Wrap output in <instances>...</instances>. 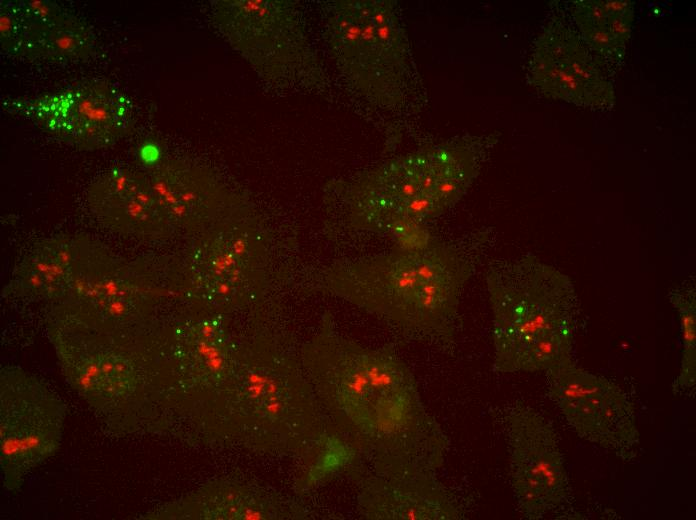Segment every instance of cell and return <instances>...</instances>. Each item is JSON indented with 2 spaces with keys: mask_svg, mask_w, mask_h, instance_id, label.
I'll use <instances>...</instances> for the list:
<instances>
[{
  "mask_svg": "<svg viewBox=\"0 0 696 520\" xmlns=\"http://www.w3.org/2000/svg\"><path fill=\"white\" fill-rule=\"evenodd\" d=\"M358 509L373 520H460L465 510L437 474L382 476L373 472L358 481Z\"/></svg>",
  "mask_w": 696,
  "mask_h": 520,
  "instance_id": "cell-15",
  "label": "cell"
},
{
  "mask_svg": "<svg viewBox=\"0 0 696 520\" xmlns=\"http://www.w3.org/2000/svg\"><path fill=\"white\" fill-rule=\"evenodd\" d=\"M527 77L548 98L599 110L615 104L612 83L580 35L557 16L546 23L534 42Z\"/></svg>",
  "mask_w": 696,
  "mask_h": 520,
  "instance_id": "cell-12",
  "label": "cell"
},
{
  "mask_svg": "<svg viewBox=\"0 0 696 520\" xmlns=\"http://www.w3.org/2000/svg\"><path fill=\"white\" fill-rule=\"evenodd\" d=\"M668 297L679 315L683 343L681 367L672 389L674 394H686L695 389L696 383L695 282L685 281L672 289Z\"/></svg>",
  "mask_w": 696,
  "mask_h": 520,
  "instance_id": "cell-23",
  "label": "cell"
},
{
  "mask_svg": "<svg viewBox=\"0 0 696 520\" xmlns=\"http://www.w3.org/2000/svg\"><path fill=\"white\" fill-rule=\"evenodd\" d=\"M300 360L330 423L366 458L370 472L437 474L449 439L394 344L362 345L341 334L327 312L301 347Z\"/></svg>",
  "mask_w": 696,
  "mask_h": 520,
  "instance_id": "cell-1",
  "label": "cell"
},
{
  "mask_svg": "<svg viewBox=\"0 0 696 520\" xmlns=\"http://www.w3.org/2000/svg\"><path fill=\"white\" fill-rule=\"evenodd\" d=\"M173 516L194 519H272L285 516L281 501L256 486L219 482L180 501Z\"/></svg>",
  "mask_w": 696,
  "mask_h": 520,
  "instance_id": "cell-19",
  "label": "cell"
},
{
  "mask_svg": "<svg viewBox=\"0 0 696 520\" xmlns=\"http://www.w3.org/2000/svg\"><path fill=\"white\" fill-rule=\"evenodd\" d=\"M571 14L581 39L599 58L617 65L623 61L634 20L630 0H576Z\"/></svg>",
  "mask_w": 696,
  "mask_h": 520,
  "instance_id": "cell-20",
  "label": "cell"
},
{
  "mask_svg": "<svg viewBox=\"0 0 696 520\" xmlns=\"http://www.w3.org/2000/svg\"><path fill=\"white\" fill-rule=\"evenodd\" d=\"M17 3L24 17L39 32L51 27L70 12L64 6L49 0H21Z\"/></svg>",
  "mask_w": 696,
  "mask_h": 520,
  "instance_id": "cell-25",
  "label": "cell"
},
{
  "mask_svg": "<svg viewBox=\"0 0 696 520\" xmlns=\"http://www.w3.org/2000/svg\"><path fill=\"white\" fill-rule=\"evenodd\" d=\"M81 242L57 234L35 241L18 261L5 286V297L53 299L69 293L76 277Z\"/></svg>",
  "mask_w": 696,
  "mask_h": 520,
  "instance_id": "cell-16",
  "label": "cell"
},
{
  "mask_svg": "<svg viewBox=\"0 0 696 520\" xmlns=\"http://www.w3.org/2000/svg\"><path fill=\"white\" fill-rule=\"evenodd\" d=\"M63 371L74 388L101 400H112L136 385L132 362L114 350L63 337L55 339Z\"/></svg>",
  "mask_w": 696,
  "mask_h": 520,
  "instance_id": "cell-17",
  "label": "cell"
},
{
  "mask_svg": "<svg viewBox=\"0 0 696 520\" xmlns=\"http://www.w3.org/2000/svg\"><path fill=\"white\" fill-rule=\"evenodd\" d=\"M86 203L110 231L140 241H160L174 232L147 173L127 166L106 169L90 183Z\"/></svg>",
  "mask_w": 696,
  "mask_h": 520,
  "instance_id": "cell-13",
  "label": "cell"
},
{
  "mask_svg": "<svg viewBox=\"0 0 696 520\" xmlns=\"http://www.w3.org/2000/svg\"><path fill=\"white\" fill-rule=\"evenodd\" d=\"M493 368L537 372L572 358L576 292L568 275L532 253L491 260Z\"/></svg>",
  "mask_w": 696,
  "mask_h": 520,
  "instance_id": "cell-4",
  "label": "cell"
},
{
  "mask_svg": "<svg viewBox=\"0 0 696 520\" xmlns=\"http://www.w3.org/2000/svg\"><path fill=\"white\" fill-rule=\"evenodd\" d=\"M323 14L327 46L350 88L385 111L409 107L419 88L397 4L390 0L330 1Z\"/></svg>",
  "mask_w": 696,
  "mask_h": 520,
  "instance_id": "cell-5",
  "label": "cell"
},
{
  "mask_svg": "<svg viewBox=\"0 0 696 520\" xmlns=\"http://www.w3.org/2000/svg\"><path fill=\"white\" fill-rule=\"evenodd\" d=\"M4 109L84 150L114 145L131 131L135 122L131 99L103 80L86 81L37 97L5 100Z\"/></svg>",
  "mask_w": 696,
  "mask_h": 520,
  "instance_id": "cell-9",
  "label": "cell"
},
{
  "mask_svg": "<svg viewBox=\"0 0 696 520\" xmlns=\"http://www.w3.org/2000/svg\"><path fill=\"white\" fill-rule=\"evenodd\" d=\"M97 51L91 26L73 12L41 32L36 61L70 64L89 60Z\"/></svg>",
  "mask_w": 696,
  "mask_h": 520,
  "instance_id": "cell-22",
  "label": "cell"
},
{
  "mask_svg": "<svg viewBox=\"0 0 696 520\" xmlns=\"http://www.w3.org/2000/svg\"><path fill=\"white\" fill-rule=\"evenodd\" d=\"M66 405L39 376L16 365L0 370L2 482L17 492L27 475L61 445Z\"/></svg>",
  "mask_w": 696,
  "mask_h": 520,
  "instance_id": "cell-8",
  "label": "cell"
},
{
  "mask_svg": "<svg viewBox=\"0 0 696 520\" xmlns=\"http://www.w3.org/2000/svg\"><path fill=\"white\" fill-rule=\"evenodd\" d=\"M237 349L218 317L200 319L182 329L177 338V358L189 375L206 381L230 377Z\"/></svg>",
  "mask_w": 696,
  "mask_h": 520,
  "instance_id": "cell-21",
  "label": "cell"
},
{
  "mask_svg": "<svg viewBox=\"0 0 696 520\" xmlns=\"http://www.w3.org/2000/svg\"><path fill=\"white\" fill-rule=\"evenodd\" d=\"M502 423L518 510L526 519H542L563 506L570 495L557 434L540 412L522 401L504 408Z\"/></svg>",
  "mask_w": 696,
  "mask_h": 520,
  "instance_id": "cell-11",
  "label": "cell"
},
{
  "mask_svg": "<svg viewBox=\"0 0 696 520\" xmlns=\"http://www.w3.org/2000/svg\"><path fill=\"white\" fill-rule=\"evenodd\" d=\"M545 372L549 398L579 437L623 460L636 456L635 409L616 383L577 366L572 358Z\"/></svg>",
  "mask_w": 696,
  "mask_h": 520,
  "instance_id": "cell-10",
  "label": "cell"
},
{
  "mask_svg": "<svg viewBox=\"0 0 696 520\" xmlns=\"http://www.w3.org/2000/svg\"><path fill=\"white\" fill-rule=\"evenodd\" d=\"M134 269L99 254L96 259L84 257L80 261L69 293L99 317L118 320L126 318L137 307L144 294V284Z\"/></svg>",
  "mask_w": 696,
  "mask_h": 520,
  "instance_id": "cell-18",
  "label": "cell"
},
{
  "mask_svg": "<svg viewBox=\"0 0 696 520\" xmlns=\"http://www.w3.org/2000/svg\"><path fill=\"white\" fill-rule=\"evenodd\" d=\"M479 230L455 239L432 236L422 247L336 260L316 269V290L375 316L398 343L456 348L463 291L490 246Z\"/></svg>",
  "mask_w": 696,
  "mask_h": 520,
  "instance_id": "cell-2",
  "label": "cell"
},
{
  "mask_svg": "<svg viewBox=\"0 0 696 520\" xmlns=\"http://www.w3.org/2000/svg\"><path fill=\"white\" fill-rule=\"evenodd\" d=\"M490 146V139L462 136L399 155L336 182L330 204L353 235L390 237L405 226H425L465 195Z\"/></svg>",
  "mask_w": 696,
  "mask_h": 520,
  "instance_id": "cell-3",
  "label": "cell"
},
{
  "mask_svg": "<svg viewBox=\"0 0 696 520\" xmlns=\"http://www.w3.org/2000/svg\"><path fill=\"white\" fill-rule=\"evenodd\" d=\"M270 244L261 219L235 208L201 233L192 250L189 272L195 290L223 310L254 303L268 284Z\"/></svg>",
  "mask_w": 696,
  "mask_h": 520,
  "instance_id": "cell-7",
  "label": "cell"
},
{
  "mask_svg": "<svg viewBox=\"0 0 696 520\" xmlns=\"http://www.w3.org/2000/svg\"><path fill=\"white\" fill-rule=\"evenodd\" d=\"M147 175L175 231L200 235L235 209L223 181L201 164L160 159Z\"/></svg>",
  "mask_w": 696,
  "mask_h": 520,
  "instance_id": "cell-14",
  "label": "cell"
},
{
  "mask_svg": "<svg viewBox=\"0 0 696 520\" xmlns=\"http://www.w3.org/2000/svg\"><path fill=\"white\" fill-rule=\"evenodd\" d=\"M0 43L6 54L33 61L35 30L24 17L17 1H1Z\"/></svg>",
  "mask_w": 696,
  "mask_h": 520,
  "instance_id": "cell-24",
  "label": "cell"
},
{
  "mask_svg": "<svg viewBox=\"0 0 696 520\" xmlns=\"http://www.w3.org/2000/svg\"><path fill=\"white\" fill-rule=\"evenodd\" d=\"M217 29L272 84L323 91L327 80L299 12L278 1H217Z\"/></svg>",
  "mask_w": 696,
  "mask_h": 520,
  "instance_id": "cell-6",
  "label": "cell"
}]
</instances>
